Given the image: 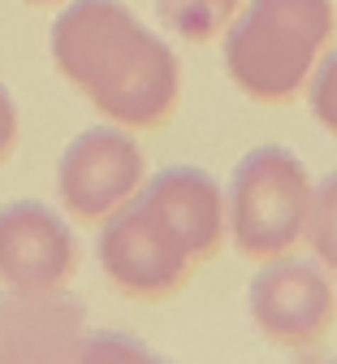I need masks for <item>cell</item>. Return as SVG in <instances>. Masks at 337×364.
<instances>
[{
	"label": "cell",
	"instance_id": "cell-14",
	"mask_svg": "<svg viewBox=\"0 0 337 364\" xmlns=\"http://www.w3.org/2000/svg\"><path fill=\"white\" fill-rule=\"evenodd\" d=\"M26 5H57V0H26Z\"/></svg>",
	"mask_w": 337,
	"mask_h": 364
},
{
	"label": "cell",
	"instance_id": "cell-3",
	"mask_svg": "<svg viewBox=\"0 0 337 364\" xmlns=\"http://www.w3.org/2000/svg\"><path fill=\"white\" fill-rule=\"evenodd\" d=\"M311 208V173L303 156L281 144L251 148L229 173L225 221L233 247L251 260L285 256L307 230Z\"/></svg>",
	"mask_w": 337,
	"mask_h": 364
},
{
	"label": "cell",
	"instance_id": "cell-13",
	"mask_svg": "<svg viewBox=\"0 0 337 364\" xmlns=\"http://www.w3.org/2000/svg\"><path fill=\"white\" fill-rule=\"evenodd\" d=\"M18 130H22V122H18V105H13V96H9V87L0 82V165H5L9 152L18 148Z\"/></svg>",
	"mask_w": 337,
	"mask_h": 364
},
{
	"label": "cell",
	"instance_id": "cell-8",
	"mask_svg": "<svg viewBox=\"0 0 337 364\" xmlns=\"http://www.w3.org/2000/svg\"><path fill=\"white\" fill-rule=\"evenodd\" d=\"M87 312L65 287L0 295V364H48L87 355Z\"/></svg>",
	"mask_w": 337,
	"mask_h": 364
},
{
	"label": "cell",
	"instance_id": "cell-5",
	"mask_svg": "<svg viewBox=\"0 0 337 364\" xmlns=\"http://www.w3.org/2000/svg\"><path fill=\"white\" fill-rule=\"evenodd\" d=\"M148 178L138 144L126 126H91L74 134L57 165V196L78 221H104Z\"/></svg>",
	"mask_w": 337,
	"mask_h": 364
},
{
	"label": "cell",
	"instance_id": "cell-12",
	"mask_svg": "<svg viewBox=\"0 0 337 364\" xmlns=\"http://www.w3.org/2000/svg\"><path fill=\"white\" fill-rule=\"evenodd\" d=\"M303 91H307V109H311V117L337 139V48L320 57V65L311 70V78H307Z\"/></svg>",
	"mask_w": 337,
	"mask_h": 364
},
{
	"label": "cell",
	"instance_id": "cell-6",
	"mask_svg": "<svg viewBox=\"0 0 337 364\" xmlns=\"http://www.w3.org/2000/svg\"><path fill=\"white\" fill-rule=\"evenodd\" d=\"M247 312L272 347L303 351L333 330L337 295L328 273H320L316 264L272 256V264L247 287Z\"/></svg>",
	"mask_w": 337,
	"mask_h": 364
},
{
	"label": "cell",
	"instance_id": "cell-9",
	"mask_svg": "<svg viewBox=\"0 0 337 364\" xmlns=\"http://www.w3.org/2000/svg\"><path fill=\"white\" fill-rule=\"evenodd\" d=\"M143 196H148L186 239L190 256L208 260L225 243V187L199 165H169L152 178H143Z\"/></svg>",
	"mask_w": 337,
	"mask_h": 364
},
{
	"label": "cell",
	"instance_id": "cell-2",
	"mask_svg": "<svg viewBox=\"0 0 337 364\" xmlns=\"http://www.w3.org/2000/svg\"><path fill=\"white\" fill-rule=\"evenodd\" d=\"M333 31V0H247L225 26V70L243 96L285 105L307 87Z\"/></svg>",
	"mask_w": 337,
	"mask_h": 364
},
{
	"label": "cell",
	"instance_id": "cell-7",
	"mask_svg": "<svg viewBox=\"0 0 337 364\" xmlns=\"http://www.w3.org/2000/svg\"><path fill=\"white\" fill-rule=\"evenodd\" d=\"M78 264L70 221L39 200H13L0 208V287L48 291L65 287Z\"/></svg>",
	"mask_w": 337,
	"mask_h": 364
},
{
	"label": "cell",
	"instance_id": "cell-4",
	"mask_svg": "<svg viewBox=\"0 0 337 364\" xmlns=\"http://www.w3.org/2000/svg\"><path fill=\"white\" fill-rule=\"evenodd\" d=\"M95 256H100L104 278L130 299H165L199 264L177 235V225L143 191H134L121 208L104 217Z\"/></svg>",
	"mask_w": 337,
	"mask_h": 364
},
{
	"label": "cell",
	"instance_id": "cell-1",
	"mask_svg": "<svg viewBox=\"0 0 337 364\" xmlns=\"http://www.w3.org/2000/svg\"><path fill=\"white\" fill-rule=\"evenodd\" d=\"M48 48L57 70L113 126L152 130L177 109V53L121 0H70L53 22Z\"/></svg>",
	"mask_w": 337,
	"mask_h": 364
},
{
	"label": "cell",
	"instance_id": "cell-11",
	"mask_svg": "<svg viewBox=\"0 0 337 364\" xmlns=\"http://www.w3.org/2000/svg\"><path fill=\"white\" fill-rule=\"evenodd\" d=\"M303 239L311 243V256L320 260V269H328L337 278V169L324 173L311 187V208H307Z\"/></svg>",
	"mask_w": 337,
	"mask_h": 364
},
{
	"label": "cell",
	"instance_id": "cell-10",
	"mask_svg": "<svg viewBox=\"0 0 337 364\" xmlns=\"http://www.w3.org/2000/svg\"><path fill=\"white\" fill-rule=\"evenodd\" d=\"M238 9H243V0H156V18L165 22V31L190 43L216 39L233 22Z\"/></svg>",
	"mask_w": 337,
	"mask_h": 364
}]
</instances>
